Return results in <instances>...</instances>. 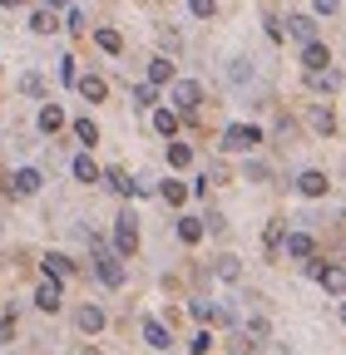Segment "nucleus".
<instances>
[{"mask_svg": "<svg viewBox=\"0 0 346 355\" xmlns=\"http://www.w3.org/2000/svg\"><path fill=\"white\" fill-rule=\"evenodd\" d=\"M198 104H203V84L173 79V114H179V123H198Z\"/></svg>", "mask_w": 346, "mask_h": 355, "instance_id": "1", "label": "nucleus"}, {"mask_svg": "<svg viewBox=\"0 0 346 355\" xmlns=\"http://www.w3.org/2000/svg\"><path fill=\"white\" fill-rule=\"evenodd\" d=\"M134 252H139V217L134 212H119L114 217V257L129 261Z\"/></svg>", "mask_w": 346, "mask_h": 355, "instance_id": "2", "label": "nucleus"}, {"mask_svg": "<svg viewBox=\"0 0 346 355\" xmlns=\"http://www.w3.org/2000/svg\"><path fill=\"white\" fill-rule=\"evenodd\" d=\"M90 242H94V277H99L109 291H119V286H124V261H119L99 237H90Z\"/></svg>", "mask_w": 346, "mask_h": 355, "instance_id": "3", "label": "nucleus"}, {"mask_svg": "<svg viewBox=\"0 0 346 355\" xmlns=\"http://www.w3.org/2000/svg\"><path fill=\"white\" fill-rule=\"evenodd\" d=\"M257 144H263V128H252V123L223 128V153H252Z\"/></svg>", "mask_w": 346, "mask_h": 355, "instance_id": "4", "label": "nucleus"}, {"mask_svg": "<svg viewBox=\"0 0 346 355\" xmlns=\"http://www.w3.org/2000/svg\"><path fill=\"white\" fill-rule=\"evenodd\" d=\"M40 188H45V173H40V168H15V173H10V193H15V198H30V193H40Z\"/></svg>", "mask_w": 346, "mask_h": 355, "instance_id": "5", "label": "nucleus"}, {"mask_svg": "<svg viewBox=\"0 0 346 355\" xmlns=\"http://www.w3.org/2000/svg\"><path fill=\"white\" fill-rule=\"evenodd\" d=\"M99 183H104L109 193H119V198H134V193H139V183H134L124 168H99Z\"/></svg>", "mask_w": 346, "mask_h": 355, "instance_id": "6", "label": "nucleus"}, {"mask_svg": "<svg viewBox=\"0 0 346 355\" xmlns=\"http://www.w3.org/2000/svg\"><path fill=\"white\" fill-rule=\"evenodd\" d=\"M35 306L45 311V316H55V311L65 306V301H60V282H50V277H40V286H35Z\"/></svg>", "mask_w": 346, "mask_h": 355, "instance_id": "7", "label": "nucleus"}, {"mask_svg": "<svg viewBox=\"0 0 346 355\" xmlns=\"http://www.w3.org/2000/svg\"><path fill=\"white\" fill-rule=\"evenodd\" d=\"M74 326H79L84 336H99V331H104V311H99L94 301H84V306L74 311Z\"/></svg>", "mask_w": 346, "mask_h": 355, "instance_id": "8", "label": "nucleus"}, {"mask_svg": "<svg viewBox=\"0 0 346 355\" xmlns=\"http://www.w3.org/2000/svg\"><path fill=\"white\" fill-rule=\"evenodd\" d=\"M317 282H322L331 296H346V266H336V261H322V266H317Z\"/></svg>", "mask_w": 346, "mask_h": 355, "instance_id": "9", "label": "nucleus"}, {"mask_svg": "<svg viewBox=\"0 0 346 355\" xmlns=\"http://www.w3.org/2000/svg\"><path fill=\"white\" fill-rule=\"evenodd\" d=\"M302 64H307V74H317V69H331V50H327L322 40L302 44Z\"/></svg>", "mask_w": 346, "mask_h": 355, "instance_id": "10", "label": "nucleus"}, {"mask_svg": "<svg viewBox=\"0 0 346 355\" xmlns=\"http://www.w3.org/2000/svg\"><path fill=\"white\" fill-rule=\"evenodd\" d=\"M282 247H287V257H297V261H312V257H317V242H312L307 232H287Z\"/></svg>", "mask_w": 346, "mask_h": 355, "instance_id": "11", "label": "nucleus"}, {"mask_svg": "<svg viewBox=\"0 0 346 355\" xmlns=\"http://www.w3.org/2000/svg\"><path fill=\"white\" fill-rule=\"evenodd\" d=\"M327 188H331L327 173H317V168H307V173L297 178V193H302V198H327Z\"/></svg>", "mask_w": 346, "mask_h": 355, "instance_id": "12", "label": "nucleus"}, {"mask_svg": "<svg viewBox=\"0 0 346 355\" xmlns=\"http://www.w3.org/2000/svg\"><path fill=\"white\" fill-rule=\"evenodd\" d=\"M45 277H50V282H69V277H74V261H69L65 252H45Z\"/></svg>", "mask_w": 346, "mask_h": 355, "instance_id": "13", "label": "nucleus"}, {"mask_svg": "<svg viewBox=\"0 0 346 355\" xmlns=\"http://www.w3.org/2000/svg\"><path fill=\"white\" fill-rule=\"evenodd\" d=\"M74 89H79V99H90V104H99V99L109 94V84H104L99 74H79V79H74Z\"/></svg>", "mask_w": 346, "mask_h": 355, "instance_id": "14", "label": "nucleus"}, {"mask_svg": "<svg viewBox=\"0 0 346 355\" xmlns=\"http://www.w3.org/2000/svg\"><path fill=\"white\" fill-rule=\"evenodd\" d=\"M307 89H317V94H336V89H341V69L331 64V69H317V74H307Z\"/></svg>", "mask_w": 346, "mask_h": 355, "instance_id": "15", "label": "nucleus"}, {"mask_svg": "<svg viewBox=\"0 0 346 355\" xmlns=\"http://www.w3.org/2000/svg\"><path fill=\"white\" fill-rule=\"evenodd\" d=\"M287 35L302 40V44H312V40H317V20H312V15H287Z\"/></svg>", "mask_w": 346, "mask_h": 355, "instance_id": "16", "label": "nucleus"}, {"mask_svg": "<svg viewBox=\"0 0 346 355\" xmlns=\"http://www.w3.org/2000/svg\"><path fill=\"white\" fill-rule=\"evenodd\" d=\"M35 123H40V133H60V128H65V109H60V104H40Z\"/></svg>", "mask_w": 346, "mask_h": 355, "instance_id": "17", "label": "nucleus"}, {"mask_svg": "<svg viewBox=\"0 0 346 355\" xmlns=\"http://www.w3.org/2000/svg\"><path fill=\"white\" fill-rule=\"evenodd\" d=\"M69 173H74V183H99V163H94L90 153H74Z\"/></svg>", "mask_w": 346, "mask_h": 355, "instance_id": "18", "label": "nucleus"}, {"mask_svg": "<svg viewBox=\"0 0 346 355\" xmlns=\"http://www.w3.org/2000/svg\"><path fill=\"white\" fill-rule=\"evenodd\" d=\"M154 193H158V198H163L168 207H183V202H188V188L179 183V178H163V183H158Z\"/></svg>", "mask_w": 346, "mask_h": 355, "instance_id": "19", "label": "nucleus"}, {"mask_svg": "<svg viewBox=\"0 0 346 355\" xmlns=\"http://www.w3.org/2000/svg\"><path fill=\"white\" fill-rule=\"evenodd\" d=\"M173 79H179V69H173V60H149V89H158V84H173Z\"/></svg>", "mask_w": 346, "mask_h": 355, "instance_id": "20", "label": "nucleus"}, {"mask_svg": "<svg viewBox=\"0 0 346 355\" xmlns=\"http://www.w3.org/2000/svg\"><path fill=\"white\" fill-rule=\"evenodd\" d=\"M144 345H154V350H168V345H173V336H168V326L149 316V321H144Z\"/></svg>", "mask_w": 346, "mask_h": 355, "instance_id": "21", "label": "nucleus"}, {"mask_svg": "<svg viewBox=\"0 0 346 355\" xmlns=\"http://www.w3.org/2000/svg\"><path fill=\"white\" fill-rule=\"evenodd\" d=\"M94 44H99L104 55H124V35H119L114 25H99V30H94Z\"/></svg>", "mask_w": 346, "mask_h": 355, "instance_id": "22", "label": "nucleus"}, {"mask_svg": "<svg viewBox=\"0 0 346 355\" xmlns=\"http://www.w3.org/2000/svg\"><path fill=\"white\" fill-rule=\"evenodd\" d=\"M213 277H218V282H242V261L238 257H218V261H213Z\"/></svg>", "mask_w": 346, "mask_h": 355, "instance_id": "23", "label": "nucleus"}, {"mask_svg": "<svg viewBox=\"0 0 346 355\" xmlns=\"http://www.w3.org/2000/svg\"><path fill=\"white\" fill-rule=\"evenodd\" d=\"M154 128H158V139H173V133H179V114H173V109H154Z\"/></svg>", "mask_w": 346, "mask_h": 355, "instance_id": "24", "label": "nucleus"}, {"mask_svg": "<svg viewBox=\"0 0 346 355\" xmlns=\"http://www.w3.org/2000/svg\"><path fill=\"white\" fill-rule=\"evenodd\" d=\"M69 128H74V139H79L84 148H90V144H99V123H94V119H74Z\"/></svg>", "mask_w": 346, "mask_h": 355, "instance_id": "25", "label": "nucleus"}, {"mask_svg": "<svg viewBox=\"0 0 346 355\" xmlns=\"http://www.w3.org/2000/svg\"><path fill=\"white\" fill-rule=\"evenodd\" d=\"M179 242H188V247L203 242V222L198 217H179Z\"/></svg>", "mask_w": 346, "mask_h": 355, "instance_id": "26", "label": "nucleus"}, {"mask_svg": "<svg viewBox=\"0 0 346 355\" xmlns=\"http://www.w3.org/2000/svg\"><path fill=\"white\" fill-rule=\"evenodd\" d=\"M282 237H287V232H282V217H277V222H267V227H263V247H267V257H272V252L282 247Z\"/></svg>", "mask_w": 346, "mask_h": 355, "instance_id": "27", "label": "nucleus"}, {"mask_svg": "<svg viewBox=\"0 0 346 355\" xmlns=\"http://www.w3.org/2000/svg\"><path fill=\"white\" fill-rule=\"evenodd\" d=\"M30 30H35V35H50V30H55V15H50V10H30Z\"/></svg>", "mask_w": 346, "mask_h": 355, "instance_id": "28", "label": "nucleus"}, {"mask_svg": "<svg viewBox=\"0 0 346 355\" xmlns=\"http://www.w3.org/2000/svg\"><path fill=\"white\" fill-rule=\"evenodd\" d=\"M168 163H173V168H188V163H193V148H188V144H168Z\"/></svg>", "mask_w": 346, "mask_h": 355, "instance_id": "29", "label": "nucleus"}, {"mask_svg": "<svg viewBox=\"0 0 346 355\" xmlns=\"http://www.w3.org/2000/svg\"><path fill=\"white\" fill-rule=\"evenodd\" d=\"M188 316L208 326V316H213V301H208V296H193V301H188Z\"/></svg>", "mask_w": 346, "mask_h": 355, "instance_id": "30", "label": "nucleus"}, {"mask_svg": "<svg viewBox=\"0 0 346 355\" xmlns=\"http://www.w3.org/2000/svg\"><path fill=\"white\" fill-rule=\"evenodd\" d=\"M312 128H317V133H336V114H331V109H317V114H312Z\"/></svg>", "mask_w": 346, "mask_h": 355, "instance_id": "31", "label": "nucleus"}, {"mask_svg": "<svg viewBox=\"0 0 346 355\" xmlns=\"http://www.w3.org/2000/svg\"><path fill=\"white\" fill-rule=\"evenodd\" d=\"M134 104H139V109H154V104H158V89H149V84H134Z\"/></svg>", "mask_w": 346, "mask_h": 355, "instance_id": "32", "label": "nucleus"}, {"mask_svg": "<svg viewBox=\"0 0 346 355\" xmlns=\"http://www.w3.org/2000/svg\"><path fill=\"white\" fill-rule=\"evenodd\" d=\"M247 336H252V345H257V340H267V336H272L267 316H252V321H247Z\"/></svg>", "mask_w": 346, "mask_h": 355, "instance_id": "33", "label": "nucleus"}, {"mask_svg": "<svg viewBox=\"0 0 346 355\" xmlns=\"http://www.w3.org/2000/svg\"><path fill=\"white\" fill-rule=\"evenodd\" d=\"M188 10H193L198 20H213V15H218V0H188Z\"/></svg>", "mask_w": 346, "mask_h": 355, "instance_id": "34", "label": "nucleus"}, {"mask_svg": "<svg viewBox=\"0 0 346 355\" xmlns=\"http://www.w3.org/2000/svg\"><path fill=\"white\" fill-rule=\"evenodd\" d=\"M228 79H233V84H247V79H252V64H247V60H233V64H228Z\"/></svg>", "mask_w": 346, "mask_h": 355, "instance_id": "35", "label": "nucleus"}, {"mask_svg": "<svg viewBox=\"0 0 346 355\" xmlns=\"http://www.w3.org/2000/svg\"><path fill=\"white\" fill-rule=\"evenodd\" d=\"M188 350H193V355H208V350H213V331L203 326V331H198V336L188 340Z\"/></svg>", "mask_w": 346, "mask_h": 355, "instance_id": "36", "label": "nucleus"}, {"mask_svg": "<svg viewBox=\"0 0 346 355\" xmlns=\"http://www.w3.org/2000/svg\"><path fill=\"white\" fill-rule=\"evenodd\" d=\"M263 25H267V40H277V44L287 40V25H282L277 15H263Z\"/></svg>", "mask_w": 346, "mask_h": 355, "instance_id": "37", "label": "nucleus"}, {"mask_svg": "<svg viewBox=\"0 0 346 355\" xmlns=\"http://www.w3.org/2000/svg\"><path fill=\"white\" fill-rule=\"evenodd\" d=\"M74 79H79V69H74V55H65V60H60V84H69V89H74Z\"/></svg>", "mask_w": 346, "mask_h": 355, "instance_id": "38", "label": "nucleus"}, {"mask_svg": "<svg viewBox=\"0 0 346 355\" xmlns=\"http://www.w3.org/2000/svg\"><path fill=\"white\" fill-rule=\"evenodd\" d=\"M20 89H25V94H30V99H40V89H45V79H40V74L30 69V74L20 79Z\"/></svg>", "mask_w": 346, "mask_h": 355, "instance_id": "39", "label": "nucleus"}, {"mask_svg": "<svg viewBox=\"0 0 346 355\" xmlns=\"http://www.w3.org/2000/svg\"><path fill=\"white\" fill-rule=\"evenodd\" d=\"M65 25H69V35H84V10H79V6H69V15H65Z\"/></svg>", "mask_w": 346, "mask_h": 355, "instance_id": "40", "label": "nucleus"}, {"mask_svg": "<svg viewBox=\"0 0 346 355\" xmlns=\"http://www.w3.org/2000/svg\"><path fill=\"white\" fill-rule=\"evenodd\" d=\"M312 10H317V15H336V10H341V0H312Z\"/></svg>", "mask_w": 346, "mask_h": 355, "instance_id": "41", "label": "nucleus"}, {"mask_svg": "<svg viewBox=\"0 0 346 355\" xmlns=\"http://www.w3.org/2000/svg\"><path fill=\"white\" fill-rule=\"evenodd\" d=\"M242 173H247V178H252V183H267V168H263V163H247V168H242Z\"/></svg>", "mask_w": 346, "mask_h": 355, "instance_id": "42", "label": "nucleus"}, {"mask_svg": "<svg viewBox=\"0 0 346 355\" xmlns=\"http://www.w3.org/2000/svg\"><path fill=\"white\" fill-rule=\"evenodd\" d=\"M228 350H233V355H252V340H247V336H233V345H228Z\"/></svg>", "mask_w": 346, "mask_h": 355, "instance_id": "43", "label": "nucleus"}, {"mask_svg": "<svg viewBox=\"0 0 346 355\" xmlns=\"http://www.w3.org/2000/svg\"><path fill=\"white\" fill-rule=\"evenodd\" d=\"M10 336H15V321H10V316H0V345H6Z\"/></svg>", "mask_w": 346, "mask_h": 355, "instance_id": "44", "label": "nucleus"}, {"mask_svg": "<svg viewBox=\"0 0 346 355\" xmlns=\"http://www.w3.org/2000/svg\"><path fill=\"white\" fill-rule=\"evenodd\" d=\"M69 6V0H45V6H40V10H65Z\"/></svg>", "mask_w": 346, "mask_h": 355, "instance_id": "45", "label": "nucleus"}, {"mask_svg": "<svg viewBox=\"0 0 346 355\" xmlns=\"http://www.w3.org/2000/svg\"><path fill=\"white\" fill-rule=\"evenodd\" d=\"M0 6H6V10H15V6H25V0H0Z\"/></svg>", "mask_w": 346, "mask_h": 355, "instance_id": "46", "label": "nucleus"}, {"mask_svg": "<svg viewBox=\"0 0 346 355\" xmlns=\"http://www.w3.org/2000/svg\"><path fill=\"white\" fill-rule=\"evenodd\" d=\"M341 326H346V301H341Z\"/></svg>", "mask_w": 346, "mask_h": 355, "instance_id": "47", "label": "nucleus"}]
</instances>
